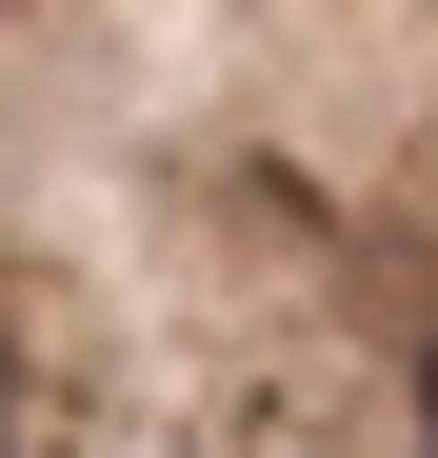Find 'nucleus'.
Masks as SVG:
<instances>
[{
  "label": "nucleus",
  "instance_id": "obj_1",
  "mask_svg": "<svg viewBox=\"0 0 438 458\" xmlns=\"http://www.w3.org/2000/svg\"><path fill=\"white\" fill-rule=\"evenodd\" d=\"M0 458H21V319H0Z\"/></svg>",
  "mask_w": 438,
  "mask_h": 458
},
{
  "label": "nucleus",
  "instance_id": "obj_2",
  "mask_svg": "<svg viewBox=\"0 0 438 458\" xmlns=\"http://www.w3.org/2000/svg\"><path fill=\"white\" fill-rule=\"evenodd\" d=\"M399 419H418V458H438V359H418V378H399Z\"/></svg>",
  "mask_w": 438,
  "mask_h": 458
}]
</instances>
